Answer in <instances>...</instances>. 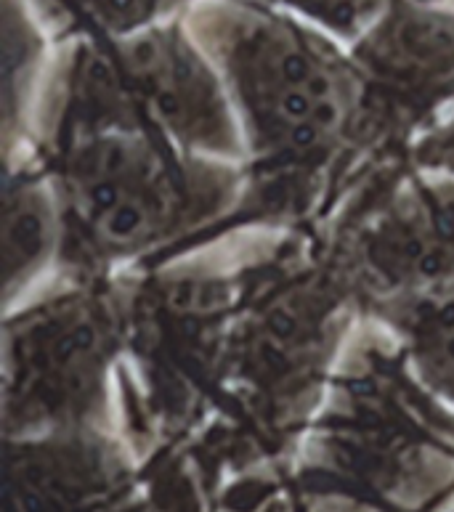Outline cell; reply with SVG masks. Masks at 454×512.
Wrapping results in <instances>:
<instances>
[{
    "label": "cell",
    "instance_id": "obj_1",
    "mask_svg": "<svg viewBox=\"0 0 454 512\" xmlns=\"http://www.w3.org/2000/svg\"><path fill=\"white\" fill-rule=\"evenodd\" d=\"M200 14V40L263 136L301 152L338 133L351 91L322 40L258 8L210 6Z\"/></svg>",
    "mask_w": 454,
    "mask_h": 512
},
{
    "label": "cell",
    "instance_id": "obj_2",
    "mask_svg": "<svg viewBox=\"0 0 454 512\" xmlns=\"http://www.w3.org/2000/svg\"><path fill=\"white\" fill-rule=\"evenodd\" d=\"M72 197L109 245H136L170 218V186L160 162L125 133L91 138L72 157Z\"/></svg>",
    "mask_w": 454,
    "mask_h": 512
},
{
    "label": "cell",
    "instance_id": "obj_3",
    "mask_svg": "<svg viewBox=\"0 0 454 512\" xmlns=\"http://www.w3.org/2000/svg\"><path fill=\"white\" fill-rule=\"evenodd\" d=\"M120 59L154 115L173 133L210 146L229 133V109L213 64L178 27L133 32L120 43Z\"/></svg>",
    "mask_w": 454,
    "mask_h": 512
},
{
    "label": "cell",
    "instance_id": "obj_4",
    "mask_svg": "<svg viewBox=\"0 0 454 512\" xmlns=\"http://www.w3.org/2000/svg\"><path fill=\"white\" fill-rule=\"evenodd\" d=\"M367 54L378 67L404 75L454 69V16L399 3L370 38Z\"/></svg>",
    "mask_w": 454,
    "mask_h": 512
},
{
    "label": "cell",
    "instance_id": "obj_5",
    "mask_svg": "<svg viewBox=\"0 0 454 512\" xmlns=\"http://www.w3.org/2000/svg\"><path fill=\"white\" fill-rule=\"evenodd\" d=\"M383 266L415 282L441 284L454 271V205H417L393 218L380 239Z\"/></svg>",
    "mask_w": 454,
    "mask_h": 512
},
{
    "label": "cell",
    "instance_id": "obj_6",
    "mask_svg": "<svg viewBox=\"0 0 454 512\" xmlns=\"http://www.w3.org/2000/svg\"><path fill=\"white\" fill-rule=\"evenodd\" d=\"M412 335L425 380L454 398V279L433 284L420 300Z\"/></svg>",
    "mask_w": 454,
    "mask_h": 512
},
{
    "label": "cell",
    "instance_id": "obj_7",
    "mask_svg": "<svg viewBox=\"0 0 454 512\" xmlns=\"http://www.w3.org/2000/svg\"><path fill=\"white\" fill-rule=\"evenodd\" d=\"M51 213L46 199L32 189H22L6 202L3 218V260L8 290L38 268L51 242Z\"/></svg>",
    "mask_w": 454,
    "mask_h": 512
},
{
    "label": "cell",
    "instance_id": "obj_8",
    "mask_svg": "<svg viewBox=\"0 0 454 512\" xmlns=\"http://www.w3.org/2000/svg\"><path fill=\"white\" fill-rule=\"evenodd\" d=\"M93 22L104 24L109 30H136L154 14L160 0H67Z\"/></svg>",
    "mask_w": 454,
    "mask_h": 512
}]
</instances>
